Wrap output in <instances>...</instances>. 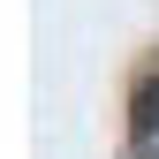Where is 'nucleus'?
<instances>
[{
  "label": "nucleus",
  "instance_id": "nucleus-1",
  "mask_svg": "<svg viewBox=\"0 0 159 159\" xmlns=\"http://www.w3.org/2000/svg\"><path fill=\"white\" fill-rule=\"evenodd\" d=\"M136 144L159 159V76H152L144 91H136Z\"/></svg>",
  "mask_w": 159,
  "mask_h": 159
}]
</instances>
